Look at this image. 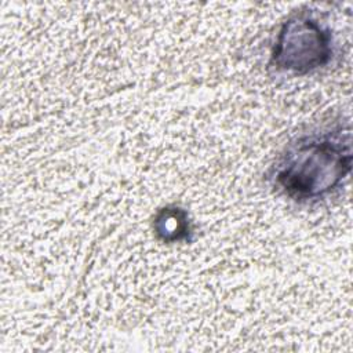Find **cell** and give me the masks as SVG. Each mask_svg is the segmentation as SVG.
Listing matches in <instances>:
<instances>
[{
    "label": "cell",
    "mask_w": 353,
    "mask_h": 353,
    "mask_svg": "<svg viewBox=\"0 0 353 353\" xmlns=\"http://www.w3.org/2000/svg\"><path fill=\"white\" fill-rule=\"evenodd\" d=\"M153 230L163 243H176L189 240L192 234V223L188 212L178 205H167L161 208L153 219Z\"/></svg>",
    "instance_id": "3957f363"
},
{
    "label": "cell",
    "mask_w": 353,
    "mask_h": 353,
    "mask_svg": "<svg viewBox=\"0 0 353 353\" xmlns=\"http://www.w3.org/2000/svg\"><path fill=\"white\" fill-rule=\"evenodd\" d=\"M332 55L330 26L309 11H296L281 25L269 63L277 72L305 76L327 66Z\"/></svg>",
    "instance_id": "7a4b0ae2"
},
{
    "label": "cell",
    "mask_w": 353,
    "mask_h": 353,
    "mask_svg": "<svg viewBox=\"0 0 353 353\" xmlns=\"http://www.w3.org/2000/svg\"><path fill=\"white\" fill-rule=\"evenodd\" d=\"M350 125L335 124L296 137L269 170L272 185L299 204H312L336 192L352 170Z\"/></svg>",
    "instance_id": "6da1fadb"
}]
</instances>
